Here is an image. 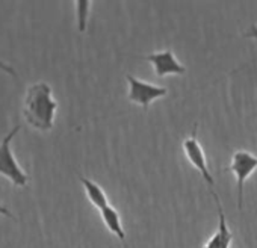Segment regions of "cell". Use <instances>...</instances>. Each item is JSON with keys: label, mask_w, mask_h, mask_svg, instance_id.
Listing matches in <instances>:
<instances>
[{"label": "cell", "mask_w": 257, "mask_h": 248, "mask_svg": "<svg viewBox=\"0 0 257 248\" xmlns=\"http://www.w3.org/2000/svg\"><path fill=\"white\" fill-rule=\"evenodd\" d=\"M79 179H80V183L83 185V189H85V194H86L88 200H89L98 210H101V209H104L106 206H109L106 192H104L95 182H92L91 179H86V177H83V176H80Z\"/></svg>", "instance_id": "cell-8"}, {"label": "cell", "mask_w": 257, "mask_h": 248, "mask_svg": "<svg viewBox=\"0 0 257 248\" xmlns=\"http://www.w3.org/2000/svg\"><path fill=\"white\" fill-rule=\"evenodd\" d=\"M212 197H213V200H215V203H216L219 222H218L216 231H215L213 236L204 243L203 248H230L231 240H233V233H231V230H230L228 225H227V219H225V215H224L221 201H219V198H218V194H213Z\"/></svg>", "instance_id": "cell-7"}, {"label": "cell", "mask_w": 257, "mask_h": 248, "mask_svg": "<svg viewBox=\"0 0 257 248\" xmlns=\"http://www.w3.org/2000/svg\"><path fill=\"white\" fill-rule=\"evenodd\" d=\"M245 37H246V38H251V40H255V41H257V26H255V25H251V26H249V29L246 31Z\"/></svg>", "instance_id": "cell-12"}, {"label": "cell", "mask_w": 257, "mask_h": 248, "mask_svg": "<svg viewBox=\"0 0 257 248\" xmlns=\"http://www.w3.org/2000/svg\"><path fill=\"white\" fill-rule=\"evenodd\" d=\"M0 70H2L4 73H7V74H10V76H13V77H17V71L4 61H0Z\"/></svg>", "instance_id": "cell-11"}, {"label": "cell", "mask_w": 257, "mask_h": 248, "mask_svg": "<svg viewBox=\"0 0 257 248\" xmlns=\"http://www.w3.org/2000/svg\"><path fill=\"white\" fill-rule=\"evenodd\" d=\"M128 83V101L140 104L143 107H149L153 101L168 95V89L164 86H158L153 83H147L144 80H140L134 77L132 74L125 76Z\"/></svg>", "instance_id": "cell-4"}, {"label": "cell", "mask_w": 257, "mask_h": 248, "mask_svg": "<svg viewBox=\"0 0 257 248\" xmlns=\"http://www.w3.org/2000/svg\"><path fill=\"white\" fill-rule=\"evenodd\" d=\"M58 103L52 97V88L46 82L31 85L23 100V115L31 126L40 132L53 129Z\"/></svg>", "instance_id": "cell-1"}, {"label": "cell", "mask_w": 257, "mask_h": 248, "mask_svg": "<svg viewBox=\"0 0 257 248\" xmlns=\"http://www.w3.org/2000/svg\"><path fill=\"white\" fill-rule=\"evenodd\" d=\"M146 61H149L158 77H165L168 74H177L182 76L186 73V68L177 61L174 53L171 50H162V52H155L147 56H144Z\"/></svg>", "instance_id": "cell-6"}, {"label": "cell", "mask_w": 257, "mask_h": 248, "mask_svg": "<svg viewBox=\"0 0 257 248\" xmlns=\"http://www.w3.org/2000/svg\"><path fill=\"white\" fill-rule=\"evenodd\" d=\"M89 8H91L89 0H79V2H76V14H77V29H79V32L86 31Z\"/></svg>", "instance_id": "cell-10"}, {"label": "cell", "mask_w": 257, "mask_h": 248, "mask_svg": "<svg viewBox=\"0 0 257 248\" xmlns=\"http://www.w3.org/2000/svg\"><path fill=\"white\" fill-rule=\"evenodd\" d=\"M101 218H103V222L106 225V228L115 234L119 240H125V233H124V228H122V222H121V218H119V213L115 210V207H112L110 204L106 206L104 209L98 210Z\"/></svg>", "instance_id": "cell-9"}, {"label": "cell", "mask_w": 257, "mask_h": 248, "mask_svg": "<svg viewBox=\"0 0 257 248\" xmlns=\"http://www.w3.org/2000/svg\"><path fill=\"white\" fill-rule=\"evenodd\" d=\"M20 129H22L20 124L13 128V131L2 140V143H0V174L8 177L14 186H26L29 180L28 174L17 164L16 156L11 150V143L14 137L20 132Z\"/></svg>", "instance_id": "cell-2"}, {"label": "cell", "mask_w": 257, "mask_h": 248, "mask_svg": "<svg viewBox=\"0 0 257 248\" xmlns=\"http://www.w3.org/2000/svg\"><path fill=\"white\" fill-rule=\"evenodd\" d=\"M0 215H4V216H8V218L16 219V216L10 212V209H7V207H5V206H2V204H0Z\"/></svg>", "instance_id": "cell-13"}, {"label": "cell", "mask_w": 257, "mask_h": 248, "mask_svg": "<svg viewBox=\"0 0 257 248\" xmlns=\"http://www.w3.org/2000/svg\"><path fill=\"white\" fill-rule=\"evenodd\" d=\"M183 152H185L188 161L191 162V165L200 173V176H201L203 180L206 182V185H207L210 194H212V195L216 194V192H215V180H213V177H212V174H210V170H209V167H207V158H206V155H204V150H203L200 141L197 140V126H195V129H194V134H192L189 138H186V140L183 141Z\"/></svg>", "instance_id": "cell-5"}, {"label": "cell", "mask_w": 257, "mask_h": 248, "mask_svg": "<svg viewBox=\"0 0 257 248\" xmlns=\"http://www.w3.org/2000/svg\"><path fill=\"white\" fill-rule=\"evenodd\" d=\"M257 170V156L251 155L246 150H237L233 153L231 164L225 168V171H231L236 177V189H237V209L243 207V183L246 179Z\"/></svg>", "instance_id": "cell-3"}]
</instances>
